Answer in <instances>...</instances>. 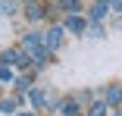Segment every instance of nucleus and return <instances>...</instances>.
<instances>
[{
  "label": "nucleus",
  "mask_w": 122,
  "mask_h": 116,
  "mask_svg": "<svg viewBox=\"0 0 122 116\" xmlns=\"http://www.w3.org/2000/svg\"><path fill=\"white\" fill-rule=\"evenodd\" d=\"M119 100H122V88L116 85V88H110V91H107V100H103V104H107V107H116Z\"/></svg>",
  "instance_id": "nucleus-9"
},
{
  "label": "nucleus",
  "mask_w": 122,
  "mask_h": 116,
  "mask_svg": "<svg viewBox=\"0 0 122 116\" xmlns=\"http://www.w3.org/2000/svg\"><path fill=\"white\" fill-rule=\"evenodd\" d=\"M16 88H19V91L31 88V75H22V79H16Z\"/></svg>",
  "instance_id": "nucleus-14"
},
{
  "label": "nucleus",
  "mask_w": 122,
  "mask_h": 116,
  "mask_svg": "<svg viewBox=\"0 0 122 116\" xmlns=\"http://www.w3.org/2000/svg\"><path fill=\"white\" fill-rule=\"evenodd\" d=\"M25 16H28L31 22H41L44 16H50V6H47V3H31V6L25 10Z\"/></svg>",
  "instance_id": "nucleus-5"
},
{
  "label": "nucleus",
  "mask_w": 122,
  "mask_h": 116,
  "mask_svg": "<svg viewBox=\"0 0 122 116\" xmlns=\"http://www.w3.org/2000/svg\"><path fill=\"white\" fill-rule=\"evenodd\" d=\"M22 3H35V0H22Z\"/></svg>",
  "instance_id": "nucleus-19"
},
{
  "label": "nucleus",
  "mask_w": 122,
  "mask_h": 116,
  "mask_svg": "<svg viewBox=\"0 0 122 116\" xmlns=\"http://www.w3.org/2000/svg\"><path fill=\"white\" fill-rule=\"evenodd\" d=\"M88 35L91 38H100L103 35V25H100V22H88Z\"/></svg>",
  "instance_id": "nucleus-11"
},
{
  "label": "nucleus",
  "mask_w": 122,
  "mask_h": 116,
  "mask_svg": "<svg viewBox=\"0 0 122 116\" xmlns=\"http://www.w3.org/2000/svg\"><path fill=\"white\" fill-rule=\"evenodd\" d=\"M63 28H66V32H72V35H85L88 19H85V16H66V19H63Z\"/></svg>",
  "instance_id": "nucleus-3"
},
{
  "label": "nucleus",
  "mask_w": 122,
  "mask_h": 116,
  "mask_svg": "<svg viewBox=\"0 0 122 116\" xmlns=\"http://www.w3.org/2000/svg\"><path fill=\"white\" fill-rule=\"evenodd\" d=\"M16 110V100H0V113H13Z\"/></svg>",
  "instance_id": "nucleus-15"
},
{
  "label": "nucleus",
  "mask_w": 122,
  "mask_h": 116,
  "mask_svg": "<svg viewBox=\"0 0 122 116\" xmlns=\"http://www.w3.org/2000/svg\"><path fill=\"white\" fill-rule=\"evenodd\" d=\"M13 10H16V0H0V13H6V16H10Z\"/></svg>",
  "instance_id": "nucleus-13"
},
{
  "label": "nucleus",
  "mask_w": 122,
  "mask_h": 116,
  "mask_svg": "<svg viewBox=\"0 0 122 116\" xmlns=\"http://www.w3.org/2000/svg\"><path fill=\"white\" fill-rule=\"evenodd\" d=\"M63 32H66L63 25H50V28L44 32V47H47V50H56L60 41H63Z\"/></svg>",
  "instance_id": "nucleus-2"
},
{
  "label": "nucleus",
  "mask_w": 122,
  "mask_h": 116,
  "mask_svg": "<svg viewBox=\"0 0 122 116\" xmlns=\"http://www.w3.org/2000/svg\"><path fill=\"white\" fill-rule=\"evenodd\" d=\"M28 100H31V104H35V107H38V110H41V107H44V104H47V97H44V94H41V91H31V94H28Z\"/></svg>",
  "instance_id": "nucleus-10"
},
{
  "label": "nucleus",
  "mask_w": 122,
  "mask_h": 116,
  "mask_svg": "<svg viewBox=\"0 0 122 116\" xmlns=\"http://www.w3.org/2000/svg\"><path fill=\"white\" fill-rule=\"evenodd\" d=\"M113 10H116V13H122V0H116V3H113Z\"/></svg>",
  "instance_id": "nucleus-17"
},
{
  "label": "nucleus",
  "mask_w": 122,
  "mask_h": 116,
  "mask_svg": "<svg viewBox=\"0 0 122 116\" xmlns=\"http://www.w3.org/2000/svg\"><path fill=\"white\" fill-rule=\"evenodd\" d=\"M41 47H44V38L38 32H25V35H22V50H25L28 57H35Z\"/></svg>",
  "instance_id": "nucleus-1"
},
{
  "label": "nucleus",
  "mask_w": 122,
  "mask_h": 116,
  "mask_svg": "<svg viewBox=\"0 0 122 116\" xmlns=\"http://www.w3.org/2000/svg\"><path fill=\"white\" fill-rule=\"evenodd\" d=\"M60 113H63V116H78V100H75V97L63 100V104H60Z\"/></svg>",
  "instance_id": "nucleus-7"
},
{
  "label": "nucleus",
  "mask_w": 122,
  "mask_h": 116,
  "mask_svg": "<svg viewBox=\"0 0 122 116\" xmlns=\"http://www.w3.org/2000/svg\"><path fill=\"white\" fill-rule=\"evenodd\" d=\"M56 3L66 10V16H78V10H81V3H78V0H56Z\"/></svg>",
  "instance_id": "nucleus-8"
},
{
  "label": "nucleus",
  "mask_w": 122,
  "mask_h": 116,
  "mask_svg": "<svg viewBox=\"0 0 122 116\" xmlns=\"http://www.w3.org/2000/svg\"><path fill=\"white\" fill-rule=\"evenodd\" d=\"M113 6L110 3H100V0H97V3L88 10V22H100V19H107V13H110Z\"/></svg>",
  "instance_id": "nucleus-4"
},
{
  "label": "nucleus",
  "mask_w": 122,
  "mask_h": 116,
  "mask_svg": "<svg viewBox=\"0 0 122 116\" xmlns=\"http://www.w3.org/2000/svg\"><path fill=\"white\" fill-rule=\"evenodd\" d=\"M100 3H110V6H113V3H116V0H100Z\"/></svg>",
  "instance_id": "nucleus-18"
},
{
  "label": "nucleus",
  "mask_w": 122,
  "mask_h": 116,
  "mask_svg": "<svg viewBox=\"0 0 122 116\" xmlns=\"http://www.w3.org/2000/svg\"><path fill=\"white\" fill-rule=\"evenodd\" d=\"M10 79H13V69L6 63H0V82H10Z\"/></svg>",
  "instance_id": "nucleus-12"
},
{
  "label": "nucleus",
  "mask_w": 122,
  "mask_h": 116,
  "mask_svg": "<svg viewBox=\"0 0 122 116\" xmlns=\"http://www.w3.org/2000/svg\"><path fill=\"white\" fill-rule=\"evenodd\" d=\"M47 63H50V50H47V47H41V50L31 57V66H35V69H44Z\"/></svg>",
  "instance_id": "nucleus-6"
},
{
  "label": "nucleus",
  "mask_w": 122,
  "mask_h": 116,
  "mask_svg": "<svg viewBox=\"0 0 122 116\" xmlns=\"http://www.w3.org/2000/svg\"><path fill=\"white\" fill-rule=\"evenodd\" d=\"M103 113H107V104H94V107H91V113H88V116H103Z\"/></svg>",
  "instance_id": "nucleus-16"
},
{
  "label": "nucleus",
  "mask_w": 122,
  "mask_h": 116,
  "mask_svg": "<svg viewBox=\"0 0 122 116\" xmlns=\"http://www.w3.org/2000/svg\"><path fill=\"white\" fill-rule=\"evenodd\" d=\"M22 116H35V113H22Z\"/></svg>",
  "instance_id": "nucleus-20"
}]
</instances>
